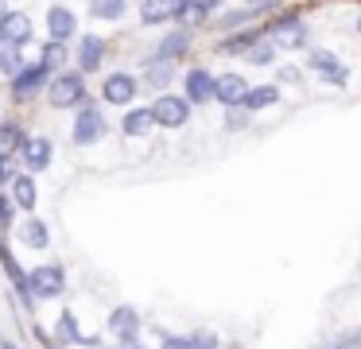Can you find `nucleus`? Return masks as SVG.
Listing matches in <instances>:
<instances>
[{"label": "nucleus", "instance_id": "f257e3e1", "mask_svg": "<svg viewBox=\"0 0 361 349\" xmlns=\"http://www.w3.org/2000/svg\"><path fill=\"white\" fill-rule=\"evenodd\" d=\"M47 97L55 109H74L86 97V82H82V74H59V78H51Z\"/></svg>", "mask_w": 361, "mask_h": 349}, {"label": "nucleus", "instance_id": "f03ea898", "mask_svg": "<svg viewBox=\"0 0 361 349\" xmlns=\"http://www.w3.org/2000/svg\"><path fill=\"white\" fill-rule=\"evenodd\" d=\"M152 116H156V124H164V128H183V124L190 121V101L175 97V93H164V97L152 105Z\"/></svg>", "mask_w": 361, "mask_h": 349}, {"label": "nucleus", "instance_id": "7ed1b4c3", "mask_svg": "<svg viewBox=\"0 0 361 349\" xmlns=\"http://www.w3.org/2000/svg\"><path fill=\"white\" fill-rule=\"evenodd\" d=\"M109 132V124H105V116H102V109L97 105H82V113H78V121H74V144H97V140Z\"/></svg>", "mask_w": 361, "mask_h": 349}, {"label": "nucleus", "instance_id": "20e7f679", "mask_svg": "<svg viewBox=\"0 0 361 349\" xmlns=\"http://www.w3.org/2000/svg\"><path fill=\"white\" fill-rule=\"evenodd\" d=\"M27 287H32L35 299H51V295L63 291V268H55V264H47V268H35L32 276H27Z\"/></svg>", "mask_w": 361, "mask_h": 349}, {"label": "nucleus", "instance_id": "39448f33", "mask_svg": "<svg viewBox=\"0 0 361 349\" xmlns=\"http://www.w3.org/2000/svg\"><path fill=\"white\" fill-rule=\"evenodd\" d=\"M183 93H187L190 105H206V101H214V74L210 70H190L187 82H183Z\"/></svg>", "mask_w": 361, "mask_h": 349}, {"label": "nucleus", "instance_id": "423d86ee", "mask_svg": "<svg viewBox=\"0 0 361 349\" xmlns=\"http://www.w3.org/2000/svg\"><path fill=\"white\" fill-rule=\"evenodd\" d=\"M245 93H249V82H245L241 74H221V78H214V97L221 101V105H241L245 101Z\"/></svg>", "mask_w": 361, "mask_h": 349}, {"label": "nucleus", "instance_id": "0eeeda50", "mask_svg": "<svg viewBox=\"0 0 361 349\" xmlns=\"http://www.w3.org/2000/svg\"><path fill=\"white\" fill-rule=\"evenodd\" d=\"M102 97L109 101V105H128V101L136 97V78L133 74H109L102 85Z\"/></svg>", "mask_w": 361, "mask_h": 349}, {"label": "nucleus", "instance_id": "6e6552de", "mask_svg": "<svg viewBox=\"0 0 361 349\" xmlns=\"http://www.w3.org/2000/svg\"><path fill=\"white\" fill-rule=\"evenodd\" d=\"M47 74H51V70L43 66V62H35V66H24L16 78H12V93H16V97H32V93L43 90Z\"/></svg>", "mask_w": 361, "mask_h": 349}, {"label": "nucleus", "instance_id": "1a4fd4ad", "mask_svg": "<svg viewBox=\"0 0 361 349\" xmlns=\"http://www.w3.org/2000/svg\"><path fill=\"white\" fill-rule=\"evenodd\" d=\"M47 31H51V39L66 43V39H71L74 31H78V20H74V12H71V8L55 4V8H47Z\"/></svg>", "mask_w": 361, "mask_h": 349}, {"label": "nucleus", "instance_id": "9d476101", "mask_svg": "<svg viewBox=\"0 0 361 349\" xmlns=\"http://www.w3.org/2000/svg\"><path fill=\"white\" fill-rule=\"evenodd\" d=\"M272 43L280 47V51H299V47L307 43V27L299 20H283L272 27Z\"/></svg>", "mask_w": 361, "mask_h": 349}, {"label": "nucleus", "instance_id": "9b49d317", "mask_svg": "<svg viewBox=\"0 0 361 349\" xmlns=\"http://www.w3.org/2000/svg\"><path fill=\"white\" fill-rule=\"evenodd\" d=\"M0 39H8V43L24 47L27 39H32V20H27L24 12H8V16H0Z\"/></svg>", "mask_w": 361, "mask_h": 349}, {"label": "nucleus", "instance_id": "f8f14e48", "mask_svg": "<svg viewBox=\"0 0 361 349\" xmlns=\"http://www.w3.org/2000/svg\"><path fill=\"white\" fill-rule=\"evenodd\" d=\"M24 163H27V171H47L51 167V155H55V147H51V140L47 136H32L24 144Z\"/></svg>", "mask_w": 361, "mask_h": 349}, {"label": "nucleus", "instance_id": "ddd939ff", "mask_svg": "<svg viewBox=\"0 0 361 349\" xmlns=\"http://www.w3.org/2000/svg\"><path fill=\"white\" fill-rule=\"evenodd\" d=\"M179 16V0H144L140 4V20L144 23H167Z\"/></svg>", "mask_w": 361, "mask_h": 349}, {"label": "nucleus", "instance_id": "4468645a", "mask_svg": "<svg viewBox=\"0 0 361 349\" xmlns=\"http://www.w3.org/2000/svg\"><path fill=\"white\" fill-rule=\"evenodd\" d=\"M24 144H27V136H24V128L20 124H12V121H4L0 124V155H16V152H24Z\"/></svg>", "mask_w": 361, "mask_h": 349}, {"label": "nucleus", "instance_id": "2eb2a0df", "mask_svg": "<svg viewBox=\"0 0 361 349\" xmlns=\"http://www.w3.org/2000/svg\"><path fill=\"white\" fill-rule=\"evenodd\" d=\"M102 59H105V43L97 35H82V47H78V62H82V70H97L102 66Z\"/></svg>", "mask_w": 361, "mask_h": 349}, {"label": "nucleus", "instance_id": "dca6fc26", "mask_svg": "<svg viewBox=\"0 0 361 349\" xmlns=\"http://www.w3.org/2000/svg\"><path fill=\"white\" fill-rule=\"evenodd\" d=\"M311 70H319V74H326L334 85H342V82H345V70L338 66V59H334L330 51H314V54H311Z\"/></svg>", "mask_w": 361, "mask_h": 349}, {"label": "nucleus", "instance_id": "f3484780", "mask_svg": "<svg viewBox=\"0 0 361 349\" xmlns=\"http://www.w3.org/2000/svg\"><path fill=\"white\" fill-rule=\"evenodd\" d=\"M276 101H280V90H276V85H257V90L245 93L241 105L249 109V113H257V109H268V105H276Z\"/></svg>", "mask_w": 361, "mask_h": 349}, {"label": "nucleus", "instance_id": "a211bd4d", "mask_svg": "<svg viewBox=\"0 0 361 349\" xmlns=\"http://www.w3.org/2000/svg\"><path fill=\"white\" fill-rule=\"evenodd\" d=\"M109 326H113V333H121V338H133L136 326H140V314H136L133 307H121V310L109 314Z\"/></svg>", "mask_w": 361, "mask_h": 349}, {"label": "nucleus", "instance_id": "6ab92c4d", "mask_svg": "<svg viewBox=\"0 0 361 349\" xmlns=\"http://www.w3.org/2000/svg\"><path fill=\"white\" fill-rule=\"evenodd\" d=\"M187 47H190V31H175V35H167L164 43H159V54L156 59H183V54H187Z\"/></svg>", "mask_w": 361, "mask_h": 349}, {"label": "nucleus", "instance_id": "aec40b11", "mask_svg": "<svg viewBox=\"0 0 361 349\" xmlns=\"http://www.w3.org/2000/svg\"><path fill=\"white\" fill-rule=\"evenodd\" d=\"M8 186H12V202H16L20 209H32L35 206V183L27 175H16Z\"/></svg>", "mask_w": 361, "mask_h": 349}, {"label": "nucleus", "instance_id": "412c9836", "mask_svg": "<svg viewBox=\"0 0 361 349\" xmlns=\"http://www.w3.org/2000/svg\"><path fill=\"white\" fill-rule=\"evenodd\" d=\"M24 70V59H20V47L8 43V39H0V74H12L16 78Z\"/></svg>", "mask_w": 361, "mask_h": 349}, {"label": "nucleus", "instance_id": "4be33fe9", "mask_svg": "<svg viewBox=\"0 0 361 349\" xmlns=\"http://www.w3.org/2000/svg\"><path fill=\"white\" fill-rule=\"evenodd\" d=\"M175 78V62H167V59H152V66H148V74H144V82L148 85H159L164 90L167 82Z\"/></svg>", "mask_w": 361, "mask_h": 349}, {"label": "nucleus", "instance_id": "5701e85b", "mask_svg": "<svg viewBox=\"0 0 361 349\" xmlns=\"http://www.w3.org/2000/svg\"><path fill=\"white\" fill-rule=\"evenodd\" d=\"M156 124V116H152V109H133V113L125 116V132L128 136H144V132Z\"/></svg>", "mask_w": 361, "mask_h": 349}, {"label": "nucleus", "instance_id": "b1692460", "mask_svg": "<svg viewBox=\"0 0 361 349\" xmlns=\"http://www.w3.org/2000/svg\"><path fill=\"white\" fill-rule=\"evenodd\" d=\"M20 240H24L27 248H47V225L43 221H24V229H20Z\"/></svg>", "mask_w": 361, "mask_h": 349}, {"label": "nucleus", "instance_id": "393cba45", "mask_svg": "<svg viewBox=\"0 0 361 349\" xmlns=\"http://www.w3.org/2000/svg\"><path fill=\"white\" fill-rule=\"evenodd\" d=\"M128 8V0H90V12L97 16V20H121Z\"/></svg>", "mask_w": 361, "mask_h": 349}, {"label": "nucleus", "instance_id": "a878e982", "mask_svg": "<svg viewBox=\"0 0 361 349\" xmlns=\"http://www.w3.org/2000/svg\"><path fill=\"white\" fill-rule=\"evenodd\" d=\"M43 66L47 70H55V66H63L66 62V43H59V39H47V47H43Z\"/></svg>", "mask_w": 361, "mask_h": 349}, {"label": "nucleus", "instance_id": "bb28decb", "mask_svg": "<svg viewBox=\"0 0 361 349\" xmlns=\"http://www.w3.org/2000/svg\"><path fill=\"white\" fill-rule=\"evenodd\" d=\"M59 341H63V345H74V341H90V338H82V333H78V326H74V314H71V310H66V314L63 318H59Z\"/></svg>", "mask_w": 361, "mask_h": 349}, {"label": "nucleus", "instance_id": "cd10ccee", "mask_svg": "<svg viewBox=\"0 0 361 349\" xmlns=\"http://www.w3.org/2000/svg\"><path fill=\"white\" fill-rule=\"evenodd\" d=\"M249 62H252V66H268V62H276V43H272V39H268V43H260V39H257V43L249 47Z\"/></svg>", "mask_w": 361, "mask_h": 349}, {"label": "nucleus", "instance_id": "c85d7f7f", "mask_svg": "<svg viewBox=\"0 0 361 349\" xmlns=\"http://www.w3.org/2000/svg\"><path fill=\"white\" fill-rule=\"evenodd\" d=\"M175 20H183L187 27H195V23H202L206 20V8L202 4H195V0H187V4H179V16Z\"/></svg>", "mask_w": 361, "mask_h": 349}, {"label": "nucleus", "instance_id": "c756f323", "mask_svg": "<svg viewBox=\"0 0 361 349\" xmlns=\"http://www.w3.org/2000/svg\"><path fill=\"white\" fill-rule=\"evenodd\" d=\"M257 39H260L257 31H252V35H229L226 43H221V51H249V47L257 43Z\"/></svg>", "mask_w": 361, "mask_h": 349}, {"label": "nucleus", "instance_id": "7c9ffc66", "mask_svg": "<svg viewBox=\"0 0 361 349\" xmlns=\"http://www.w3.org/2000/svg\"><path fill=\"white\" fill-rule=\"evenodd\" d=\"M229 109V113H226V124H229V128H245V124H249V109H237V105H226Z\"/></svg>", "mask_w": 361, "mask_h": 349}, {"label": "nucleus", "instance_id": "2f4dec72", "mask_svg": "<svg viewBox=\"0 0 361 349\" xmlns=\"http://www.w3.org/2000/svg\"><path fill=\"white\" fill-rule=\"evenodd\" d=\"M195 349H218V338H214V333H195Z\"/></svg>", "mask_w": 361, "mask_h": 349}, {"label": "nucleus", "instance_id": "473e14b6", "mask_svg": "<svg viewBox=\"0 0 361 349\" xmlns=\"http://www.w3.org/2000/svg\"><path fill=\"white\" fill-rule=\"evenodd\" d=\"M12 178H16V175H12V159H8V155H0V186L12 183Z\"/></svg>", "mask_w": 361, "mask_h": 349}, {"label": "nucleus", "instance_id": "72a5a7b5", "mask_svg": "<svg viewBox=\"0 0 361 349\" xmlns=\"http://www.w3.org/2000/svg\"><path fill=\"white\" fill-rule=\"evenodd\" d=\"M4 225H12V202L8 198H0V229Z\"/></svg>", "mask_w": 361, "mask_h": 349}, {"label": "nucleus", "instance_id": "f704fd0d", "mask_svg": "<svg viewBox=\"0 0 361 349\" xmlns=\"http://www.w3.org/2000/svg\"><path fill=\"white\" fill-rule=\"evenodd\" d=\"M164 349H195V341H190V338H167Z\"/></svg>", "mask_w": 361, "mask_h": 349}, {"label": "nucleus", "instance_id": "c9c22d12", "mask_svg": "<svg viewBox=\"0 0 361 349\" xmlns=\"http://www.w3.org/2000/svg\"><path fill=\"white\" fill-rule=\"evenodd\" d=\"M195 4H202L206 12H214V8H221V0H195Z\"/></svg>", "mask_w": 361, "mask_h": 349}, {"label": "nucleus", "instance_id": "e433bc0d", "mask_svg": "<svg viewBox=\"0 0 361 349\" xmlns=\"http://www.w3.org/2000/svg\"><path fill=\"white\" fill-rule=\"evenodd\" d=\"M350 349H361V330H353V333H350Z\"/></svg>", "mask_w": 361, "mask_h": 349}, {"label": "nucleus", "instance_id": "4c0bfd02", "mask_svg": "<svg viewBox=\"0 0 361 349\" xmlns=\"http://www.w3.org/2000/svg\"><path fill=\"white\" fill-rule=\"evenodd\" d=\"M125 349H144V345L136 341V333H133V338H125Z\"/></svg>", "mask_w": 361, "mask_h": 349}, {"label": "nucleus", "instance_id": "58836bf2", "mask_svg": "<svg viewBox=\"0 0 361 349\" xmlns=\"http://www.w3.org/2000/svg\"><path fill=\"white\" fill-rule=\"evenodd\" d=\"M0 349H16V345H12V341H8V338H0Z\"/></svg>", "mask_w": 361, "mask_h": 349}, {"label": "nucleus", "instance_id": "ea45409f", "mask_svg": "<svg viewBox=\"0 0 361 349\" xmlns=\"http://www.w3.org/2000/svg\"><path fill=\"white\" fill-rule=\"evenodd\" d=\"M0 16H8V0H0Z\"/></svg>", "mask_w": 361, "mask_h": 349}, {"label": "nucleus", "instance_id": "a19ab883", "mask_svg": "<svg viewBox=\"0 0 361 349\" xmlns=\"http://www.w3.org/2000/svg\"><path fill=\"white\" fill-rule=\"evenodd\" d=\"M357 31H361V16H357Z\"/></svg>", "mask_w": 361, "mask_h": 349}, {"label": "nucleus", "instance_id": "79ce46f5", "mask_svg": "<svg viewBox=\"0 0 361 349\" xmlns=\"http://www.w3.org/2000/svg\"><path fill=\"white\" fill-rule=\"evenodd\" d=\"M47 349H59V345H47Z\"/></svg>", "mask_w": 361, "mask_h": 349}, {"label": "nucleus", "instance_id": "37998d69", "mask_svg": "<svg viewBox=\"0 0 361 349\" xmlns=\"http://www.w3.org/2000/svg\"><path fill=\"white\" fill-rule=\"evenodd\" d=\"M334 349H345V345H334Z\"/></svg>", "mask_w": 361, "mask_h": 349}, {"label": "nucleus", "instance_id": "c03bdc74", "mask_svg": "<svg viewBox=\"0 0 361 349\" xmlns=\"http://www.w3.org/2000/svg\"><path fill=\"white\" fill-rule=\"evenodd\" d=\"M179 4H187V0H179Z\"/></svg>", "mask_w": 361, "mask_h": 349}]
</instances>
